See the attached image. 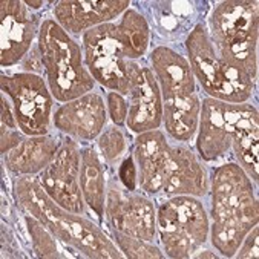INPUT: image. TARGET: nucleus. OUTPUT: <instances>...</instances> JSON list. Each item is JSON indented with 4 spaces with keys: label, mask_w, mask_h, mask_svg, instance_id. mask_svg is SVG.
<instances>
[{
    "label": "nucleus",
    "mask_w": 259,
    "mask_h": 259,
    "mask_svg": "<svg viewBox=\"0 0 259 259\" xmlns=\"http://www.w3.org/2000/svg\"><path fill=\"white\" fill-rule=\"evenodd\" d=\"M210 189V177L202 160L187 146L177 144L170 149L169 169L163 187L167 196H204Z\"/></svg>",
    "instance_id": "dca6fc26"
},
{
    "label": "nucleus",
    "mask_w": 259,
    "mask_h": 259,
    "mask_svg": "<svg viewBox=\"0 0 259 259\" xmlns=\"http://www.w3.org/2000/svg\"><path fill=\"white\" fill-rule=\"evenodd\" d=\"M111 232L115 244L118 245L121 253L129 259H161L166 256L157 245H153L149 241L131 236L115 229H111Z\"/></svg>",
    "instance_id": "a878e982"
},
{
    "label": "nucleus",
    "mask_w": 259,
    "mask_h": 259,
    "mask_svg": "<svg viewBox=\"0 0 259 259\" xmlns=\"http://www.w3.org/2000/svg\"><path fill=\"white\" fill-rule=\"evenodd\" d=\"M163 124V95L152 69L138 68L129 94L126 126L134 134L160 129Z\"/></svg>",
    "instance_id": "4468645a"
},
{
    "label": "nucleus",
    "mask_w": 259,
    "mask_h": 259,
    "mask_svg": "<svg viewBox=\"0 0 259 259\" xmlns=\"http://www.w3.org/2000/svg\"><path fill=\"white\" fill-rule=\"evenodd\" d=\"M14 195L22 209L37 218L62 244L92 259H120L124 254L94 221L72 213L51 198L38 180L19 177Z\"/></svg>",
    "instance_id": "f03ea898"
},
{
    "label": "nucleus",
    "mask_w": 259,
    "mask_h": 259,
    "mask_svg": "<svg viewBox=\"0 0 259 259\" xmlns=\"http://www.w3.org/2000/svg\"><path fill=\"white\" fill-rule=\"evenodd\" d=\"M232 149L238 164L257 186L259 180V115L256 106L241 103L232 132Z\"/></svg>",
    "instance_id": "6ab92c4d"
},
{
    "label": "nucleus",
    "mask_w": 259,
    "mask_h": 259,
    "mask_svg": "<svg viewBox=\"0 0 259 259\" xmlns=\"http://www.w3.org/2000/svg\"><path fill=\"white\" fill-rule=\"evenodd\" d=\"M97 146L100 157L109 164L117 163L127 149L126 135L120 126L111 124L103 129V132L97 138Z\"/></svg>",
    "instance_id": "bb28decb"
},
{
    "label": "nucleus",
    "mask_w": 259,
    "mask_h": 259,
    "mask_svg": "<svg viewBox=\"0 0 259 259\" xmlns=\"http://www.w3.org/2000/svg\"><path fill=\"white\" fill-rule=\"evenodd\" d=\"M0 88L13 103L23 135L38 137L49 132L53 121L54 97L46 80L35 72H16L0 77Z\"/></svg>",
    "instance_id": "0eeeda50"
},
{
    "label": "nucleus",
    "mask_w": 259,
    "mask_h": 259,
    "mask_svg": "<svg viewBox=\"0 0 259 259\" xmlns=\"http://www.w3.org/2000/svg\"><path fill=\"white\" fill-rule=\"evenodd\" d=\"M81 147L68 137L62 140L54 158L40 172V184L60 207L78 215H84L86 204L80 186Z\"/></svg>",
    "instance_id": "6e6552de"
},
{
    "label": "nucleus",
    "mask_w": 259,
    "mask_h": 259,
    "mask_svg": "<svg viewBox=\"0 0 259 259\" xmlns=\"http://www.w3.org/2000/svg\"><path fill=\"white\" fill-rule=\"evenodd\" d=\"M106 109H108V117L115 126H123L126 124L127 112H129V101L124 98V95L109 91L106 95Z\"/></svg>",
    "instance_id": "cd10ccee"
},
{
    "label": "nucleus",
    "mask_w": 259,
    "mask_h": 259,
    "mask_svg": "<svg viewBox=\"0 0 259 259\" xmlns=\"http://www.w3.org/2000/svg\"><path fill=\"white\" fill-rule=\"evenodd\" d=\"M257 254H259V230H257V226H254L244 236L235 256L241 259H256Z\"/></svg>",
    "instance_id": "c756f323"
},
{
    "label": "nucleus",
    "mask_w": 259,
    "mask_h": 259,
    "mask_svg": "<svg viewBox=\"0 0 259 259\" xmlns=\"http://www.w3.org/2000/svg\"><path fill=\"white\" fill-rule=\"evenodd\" d=\"M0 65L4 68L20 63L29 53L35 35L37 19L20 0H4L0 4Z\"/></svg>",
    "instance_id": "f8f14e48"
},
{
    "label": "nucleus",
    "mask_w": 259,
    "mask_h": 259,
    "mask_svg": "<svg viewBox=\"0 0 259 259\" xmlns=\"http://www.w3.org/2000/svg\"><path fill=\"white\" fill-rule=\"evenodd\" d=\"M195 257H218V254H215V253H212L209 250H204L199 254H195Z\"/></svg>",
    "instance_id": "2f4dec72"
},
{
    "label": "nucleus",
    "mask_w": 259,
    "mask_h": 259,
    "mask_svg": "<svg viewBox=\"0 0 259 259\" xmlns=\"http://www.w3.org/2000/svg\"><path fill=\"white\" fill-rule=\"evenodd\" d=\"M80 186L84 204L95 213L97 220H103L106 207V170L100 153L88 146L81 149V164H80Z\"/></svg>",
    "instance_id": "412c9836"
},
{
    "label": "nucleus",
    "mask_w": 259,
    "mask_h": 259,
    "mask_svg": "<svg viewBox=\"0 0 259 259\" xmlns=\"http://www.w3.org/2000/svg\"><path fill=\"white\" fill-rule=\"evenodd\" d=\"M218 56L257 77V5L245 0L220 4L207 28Z\"/></svg>",
    "instance_id": "20e7f679"
},
{
    "label": "nucleus",
    "mask_w": 259,
    "mask_h": 259,
    "mask_svg": "<svg viewBox=\"0 0 259 259\" xmlns=\"http://www.w3.org/2000/svg\"><path fill=\"white\" fill-rule=\"evenodd\" d=\"M117 38L123 46L124 54L129 60L141 59L150 45V28L143 14L129 8L121 14L118 23H115Z\"/></svg>",
    "instance_id": "5701e85b"
},
{
    "label": "nucleus",
    "mask_w": 259,
    "mask_h": 259,
    "mask_svg": "<svg viewBox=\"0 0 259 259\" xmlns=\"http://www.w3.org/2000/svg\"><path fill=\"white\" fill-rule=\"evenodd\" d=\"M118 178H120V183L123 184V187H126L127 190H137L138 170H137L134 155H129V157H126L121 161V164L118 167Z\"/></svg>",
    "instance_id": "c85d7f7f"
},
{
    "label": "nucleus",
    "mask_w": 259,
    "mask_h": 259,
    "mask_svg": "<svg viewBox=\"0 0 259 259\" xmlns=\"http://www.w3.org/2000/svg\"><path fill=\"white\" fill-rule=\"evenodd\" d=\"M201 100L198 94L163 101V124L166 134L178 143L193 140L199 124Z\"/></svg>",
    "instance_id": "4be33fe9"
},
{
    "label": "nucleus",
    "mask_w": 259,
    "mask_h": 259,
    "mask_svg": "<svg viewBox=\"0 0 259 259\" xmlns=\"http://www.w3.org/2000/svg\"><path fill=\"white\" fill-rule=\"evenodd\" d=\"M187 60L201 84V89L212 98H218L221 88V59L205 25L198 23L186 38Z\"/></svg>",
    "instance_id": "a211bd4d"
},
{
    "label": "nucleus",
    "mask_w": 259,
    "mask_h": 259,
    "mask_svg": "<svg viewBox=\"0 0 259 259\" xmlns=\"http://www.w3.org/2000/svg\"><path fill=\"white\" fill-rule=\"evenodd\" d=\"M60 143L62 141L57 137L49 134L38 137L25 135L13 150L4 155L5 166L17 177H32L40 174L54 158Z\"/></svg>",
    "instance_id": "aec40b11"
},
{
    "label": "nucleus",
    "mask_w": 259,
    "mask_h": 259,
    "mask_svg": "<svg viewBox=\"0 0 259 259\" xmlns=\"http://www.w3.org/2000/svg\"><path fill=\"white\" fill-rule=\"evenodd\" d=\"M25 224H26V230L29 233V238L32 242V250H34L35 256H38V257H63V254L56 242V236L51 233L37 218L26 213Z\"/></svg>",
    "instance_id": "b1692460"
},
{
    "label": "nucleus",
    "mask_w": 259,
    "mask_h": 259,
    "mask_svg": "<svg viewBox=\"0 0 259 259\" xmlns=\"http://www.w3.org/2000/svg\"><path fill=\"white\" fill-rule=\"evenodd\" d=\"M53 121L57 131L75 141H94L106 127V103L97 91H91L71 100L54 112Z\"/></svg>",
    "instance_id": "9b49d317"
},
{
    "label": "nucleus",
    "mask_w": 259,
    "mask_h": 259,
    "mask_svg": "<svg viewBox=\"0 0 259 259\" xmlns=\"http://www.w3.org/2000/svg\"><path fill=\"white\" fill-rule=\"evenodd\" d=\"M25 5H26L29 10H38V8L43 7V2H41V0H38V2H35V0H26Z\"/></svg>",
    "instance_id": "7c9ffc66"
},
{
    "label": "nucleus",
    "mask_w": 259,
    "mask_h": 259,
    "mask_svg": "<svg viewBox=\"0 0 259 259\" xmlns=\"http://www.w3.org/2000/svg\"><path fill=\"white\" fill-rule=\"evenodd\" d=\"M40 63L54 100L68 103L95 88L81 46L54 19H45L38 28Z\"/></svg>",
    "instance_id": "7ed1b4c3"
},
{
    "label": "nucleus",
    "mask_w": 259,
    "mask_h": 259,
    "mask_svg": "<svg viewBox=\"0 0 259 259\" xmlns=\"http://www.w3.org/2000/svg\"><path fill=\"white\" fill-rule=\"evenodd\" d=\"M210 241L224 257H233L244 236L257 226L259 205L253 183L238 163H226L210 178Z\"/></svg>",
    "instance_id": "f257e3e1"
},
{
    "label": "nucleus",
    "mask_w": 259,
    "mask_h": 259,
    "mask_svg": "<svg viewBox=\"0 0 259 259\" xmlns=\"http://www.w3.org/2000/svg\"><path fill=\"white\" fill-rule=\"evenodd\" d=\"M152 72L164 100L196 94V80L189 60L169 46H157L150 53Z\"/></svg>",
    "instance_id": "f3484780"
},
{
    "label": "nucleus",
    "mask_w": 259,
    "mask_h": 259,
    "mask_svg": "<svg viewBox=\"0 0 259 259\" xmlns=\"http://www.w3.org/2000/svg\"><path fill=\"white\" fill-rule=\"evenodd\" d=\"M105 217L111 229L152 242L157 236V209L135 190L120 189L111 183L106 195Z\"/></svg>",
    "instance_id": "1a4fd4ad"
},
{
    "label": "nucleus",
    "mask_w": 259,
    "mask_h": 259,
    "mask_svg": "<svg viewBox=\"0 0 259 259\" xmlns=\"http://www.w3.org/2000/svg\"><path fill=\"white\" fill-rule=\"evenodd\" d=\"M83 59L97 83L121 95H129L140 65L129 60L117 38L115 22L95 26L81 35Z\"/></svg>",
    "instance_id": "423d86ee"
},
{
    "label": "nucleus",
    "mask_w": 259,
    "mask_h": 259,
    "mask_svg": "<svg viewBox=\"0 0 259 259\" xmlns=\"http://www.w3.org/2000/svg\"><path fill=\"white\" fill-rule=\"evenodd\" d=\"M172 144L166 132L155 129L138 134L134 144V160L138 170V184L143 192L157 195L163 192Z\"/></svg>",
    "instance_id": "ddd939ff"
},
{
    "label": "nucleus",
    "mask_w": 259,
    "mask_h": 259,
    "mask_svg": "<svg viewBox=\"0 0 259 259\" xmlns=\"http://www.w3.org/2000/svg\"><path fill=\"white\" fill-rule=\"evenodd\" d=\"M239 105L226 103L212 97H205L201 101L196 150L202 161H218L224 158L232 149V132Z\"/></svg>",
    "instance_id": "9d476101"
},
{
    "label": "nucleus",
    "mask_w": 259,
    "mask_h": 259,
    "mask_svg": "<svg viewBox=\"0 0 259 259\" xmlns=\"http://www.w3.org/2000/svg\"><path fill=\"white\" fill-rule=\"evenodd\" d=\"M2 109H0V152L2 155H7L10 150H13L25 137L19 127L14 108L8 101L7 95L2 94Z\"/></svg>",
    "instance_id": "393cba45"
},
{
    "label": "nucleus",
    "mask_w": 259,
    "mask_h": 259,
    "mask_svg": "<svg viewBox=\"0 0 259 259\" xmlns=\"http://www.w3.org/2000/svg\"><path fill=\"white\" fill-rule=\"evenodd\" d=\"M129 7L127 0H63L54 7V20L69 34H84L114 22Z\"/></svg>",
    "instance_id": "2eb2a0df"
},
{
    "label": "nucleus",
    "mask_w": 259,
    "mask_h": 259,
    "mask_svg": "<svg viewBox=\"0 0 259 259\" xmlns=\"http://www.w3.org/2000/svg\"><path fill=\"white\" fill-rule=\"evenodd\" d=\"M209 232V215L196 196H170L157 209V233L169 257H192L205 244Z\"/></svg>",
    "instance_id": "39448f33"
}]
</instances>
